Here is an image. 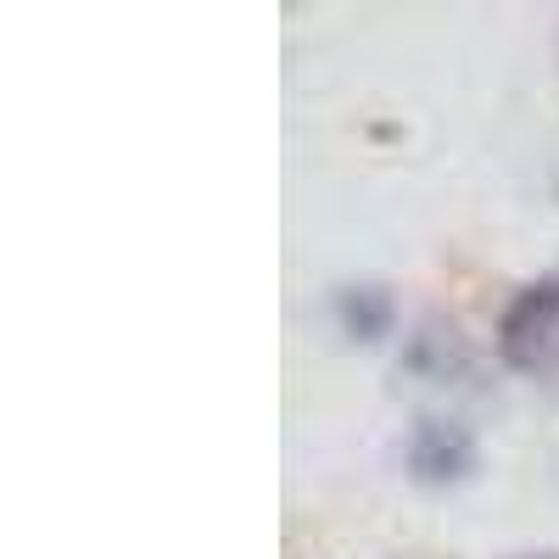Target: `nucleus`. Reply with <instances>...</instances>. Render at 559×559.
Segmentation results:
<instances>
[{
	"instance_id": "f257e3e1",
	"label": "nucleus",
	"mask_w": 559,
	"mask_h": 559,
	"mask_svg": "<svg viewBox=\"0 0 559 559\" xmlns=\"http://www.w3.org/2000/svg\"><path fill=\"white\" fill-rule=\"evenodd\" d=\"M498 347L515 369H526V376H543V369L559 364V280L526 286L509 302V313L498 324Z\"/></svg>"
}]
</instances>
